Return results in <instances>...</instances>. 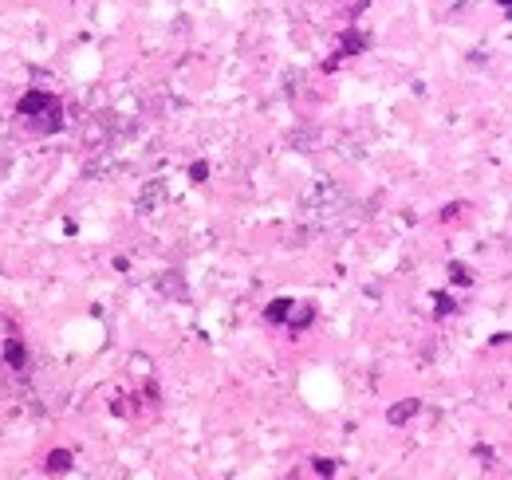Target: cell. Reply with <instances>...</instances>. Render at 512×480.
Returning <instances> with one entry per match:
<instances>
[{"label":"cell","mask_w":512,"mask_h":480,"mask_svg":"<svg viewBox=\"0 0 512 480\" xmlns=\"http://www.w3.org/2000/svg\"><path fill=\"white\" fill-rule=\"evenodd\" d=\"M16 115H24V119H40V126H44L48 134L64 126L60 99H56V95H44V91H28V95L16 103Z\"/></svg>","instance_id":"cell-1"},{"label":"cell","mask_w":512,"mask_h":480,"mask_svg":"<svg viewBox=\"0 0 512 480\" xmlns=\"http://www.w3.org/2000/svg\"><path fill=\"white\" fill-rule=\"evenodd\" d=\"M4 359H8V366L24 370V366H28V351H24V343H20V339H8V343H4Z\"/></svg>","instance_id":"cell-2"},{"label":"cell","mask_w":512,"mask_h":480,"mask_svg":"<svg viewBox=\"0 0 512 480\" xmlns=\"http://www.w3.org/2000/svg\"><path fill=\"white\" fill-rule=\"evenodd\" d=\"M418 410H422V402H418V398H410V402H402V406H394V410L386 414V421H390V425H402V421H410V418H414Z\"/></svg>","instance_id":"cell-3"},{"label":"cell","mask_w":512,"mask_h":480,"mask_svg":"<svg viewBox=\"0 0 512 480\" xmlns=\"http://www.w3.org/2000/svg\"><path fill=\"white\" fill-rule=\"evenodd\" d=\"M312 319H316V311H312L308 303H300V307L292 303V315H288V327H292V331H304Z\"/></svg>","instance_id":"cell-4"},{"label":"cell","mask_w":512,"mask_h":480,"mask_svg":"<svg viewBox=\"0 0 512 480\" xmlns=\"http://www.w3.org/2000/svg\"><path fill=\"white\" fill-rule=\"evenodd\" d=\"M288 315H292V300H272L264 307V319L268 323H288Z\"/></svg>","instance_id":"cell-5"},{"label":"cell","mask_w":512,"mask_h":480,"mask_svg":"<svg viewBox=\"0 0 512 480\" xmlns=\"http://www.w3.org/2000/svg\"><path fill=\"white\" fill-rule=\"evenodd\" d=\"M48 469H52V473H67V469H71V453H67V449H56V453L48 457Z\"/></svg>","instance_id":"cell-6"},{"label":"cell","mask_w":512,"mask_h":480,"mask_svg":"<svg viewBox=\"0 0 512 480\" xmlns=\"http://www.w3.org/2000/svg\"><path fill=\"white\" fill-rule=\"evenodd\" d=\"M367 40L359 36V32H343V48H339V56H351V52H359Z\"/></svg>","instance_id":"cell-7"},{"label":"cell","mask_w":512,"mask_h":480,"mask_svg":"<svg viewBox=\"0 0 512 480\" xmlns=\"http://www.w3.org/2000/svg\"><path fill=\"white\" fill-rule=\"evenodd\" d=\"M449 280H453V284H461V288H465V284H473L469 268H461V264H449Z\"/></svg>","instance_id":"cell-8"},{"label":"cell","mask_w":512,"mask_h":480,"mask_svg":"<svg viewBox=\"0 0 512 480\" xmlns=\"http://www.w3.org/2000/svg\"><path fill=\"white\" fill-rule=\"evenodd\" d=\"M312 465H316V473H320V477H331V473H335V461H327V457L312 461Z\"/></svg>","instance_id":"cell-9"},{"label":"cell","mask_w":512,"mask_h":480,"mask_svg":"<svg viewBox=\"0 0 512 480\" xmlns=\"http://www.w3.org/2000/svg\"><path fill=\"white\" fill-rule=\"evenodd\" d=\"M205 174H209V166H205V162H193V166H190L193 181H205Z\"/></svg>","instance_id":"cell-10"},{"label":"cell","mask_w":512,"mask_h":480,"mask_svg":"<svg viewBox=\"0 0 512 480\" xmlns=\"http://www.w3.org/2000/svg\"><path fill=\"white\" fill-rule=\"evenodd\" d=\"M434 300H438V315H449V311H453V303H449V296H446V292H438V296H434Z\"/></svg>","instance_id":"cell-11"}]
</instances>
